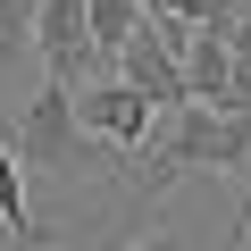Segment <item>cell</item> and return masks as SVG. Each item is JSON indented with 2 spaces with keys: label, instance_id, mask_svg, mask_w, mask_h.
<instances>
[{
  "label": "cell",
  "instance_id": "obj_10",
  "mask_svg": "<svg viewBox=\"0 0 251 251\" xmlns=\"http://www.w3.org/2000/svg\"><path fill=\"white\" fill-rule=\"evenodd\" d=\"M134 251H184V243H168V234H151V243H134Z\"/></svg>",
  "mask_w": 251,
  "mask_h": 251
},
{
  "label": "cell",
  "instance_id": "obj_2",
  "mask_svg": "<svg viewBox=\"0 0 251 251\" xmlns=\"http://www.w3.org/2000/svg\"><path fill=\"white\" fill-rule=\"evenodd\" d=\"M75 143H84V126H75V84L50 75L34 100H25V126H17V168H75Z\"/></svg>",
  "mask_w": 251,
  "mask_h": 251
},
{
  "label": "cell",
  "instance_id": "obj_7",
  "mask_svg": "<svg viewBox=\"0 0 251 251\" xmlns=\"http://www.w3.org/2000/svg\"><path fill=\"white\" fill-rule=\"evenodd\" d=\"M84 34H92V59H117L143 34V0H84Z\"/></svg>",
  "mask_w": 251,
  "mask_h": 251
},
{
  "label": "cell",
  "instance_id": "obj_4",
  "mask_svg": "<svg viewBox=\"0 0 251 251\" xmlns=\"http://www.w3.org/2000/svg\"><path fill=\"white\" fill-rule=\"evenodd\" d=\"M34 50H42V67L50 75H67L75 84V67L92 59V34H84V0H34Z\"/></svg>",
  "mask_w": 251,
  "mask_h": 251
},
{
  "label": "cell",
  "instance_id": "obj_11",
  "mask_svg": "<svg viewBox=\"0 0 251 251\" xmlns=\"http://www.w3.org/2000/svg\"><path fill=\"white\" fill-rule=\"evenodd\" d=\"M243 251H251V218H243Z\"/></svg>",
  "mask_w": 251,
  "mask_h": 251
},
{
  "label": "cell",
  "instance_id": "obj_5",
  "mask_svg": "<svg viewBox=\"0 0 251 251\" xmlns=\"http://www.w3.org/2000/svg\"><path fill=\"white\" fill-rule=\"evenodd\" d=\"M117 67H126V84H134L151 109H176V100H193V92H184V59H176V50H168L151 25H143L134 42L117 50Z\"/></svg>",
  "mask_w": 251,
  "mask_h": 251
},
{
  "label": "cell",
  "instance_id": "obj_3",
  "mask_svg": "<svg viewBox=\"0 0 251 251\" xmlns=\"http://www.w3.org/2000/svg\"><path fill=\"white\" fill-rule=\"evenodd\" d=\"M75 126H84V134H100V143H117V151H134V143L151 134V100L126 84V75H117V84H84Z\"/></svg>",
  "mask_w": 251,
  "mask_h": 251
},
{
  "label": "cell",
  "instance_id": "obj_8",
  "mask_svg": "<svg viewBox=\"0 0 251 251\" xmlns=\"http://www.w3.org/2000/svg\"><path fill=\"white\" fill-rule=\"evenodd\" d=\"M0 234H9V243H42V226H34V201H25V168H17L9 134H0Z\"/></svg>",
  "mask_w": 251,
  "mask_h": 251
},
{
  "label": "cell",
  "instance_id": "obj_1",
  "mask_svg": "<svg viewBox=\"0 0 251 251\" xmlns=\"http://www.w3.org/2000/svg\"><path fill=\"white\" fill-rule=\"evenodd\" d=\"M176 176H251V109H201V100H176V126L168 143L151 151L143 184H176Z\"/></svg>",
  "mask_w": 251,
  "mask_h": 251
},
{
  "label": "cell",
  "instance_id": "obj_9",
  "mask_svg": "<svg viewBox=\"0 0 251 251\" xmlns=\"http://www.w3.org/2000/svg\"><path fill=\"white\" fill-rule=\"evenodd\" d=\"M17 25H34V0H0V42H9Z\"/></svg>",
  "mask_w": 251,
  "mask_h": 251
},
{
  "label": "cell",
  "instance_id": "obj_6",
  "mask_svg": "<svg viewBox=\"0 0 251 251\" xmlns=\"http://www.w3.org/2000/svg\"><path fill=\"white\" fill-rule=\"evenodd\" d=\"M176 59H184V92H193L201 109H218V100H226V67H234V42H226L218 25H193Z\"/></svg>",
  "mask_w": 251,
  "mask_h": 251
}]
</instances>
